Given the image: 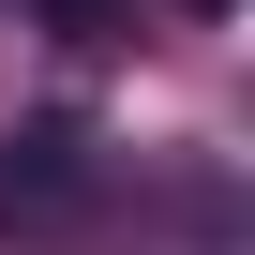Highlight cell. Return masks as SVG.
<instances>
[{"mask_svg": "<svg viewBox=\"0 0 255 255\" xmlns=\"http://www.w3.org/2000/svg\"><path fill=\"white\" fill-rule=\"evenodd\" d=\"M45 15H60V30H105V0H45Z\"/></svg>", "mask_w": 255, "mask_h": 255, "instance_id": "1", "label": "cell"}, {"mask_svg": "<svg viewBox=\"0 0 255 255\" xmlns=\"http://www.w3.org/2000/svg\"><path fill=\"white\" fill-rule=\"evenodd\" d=\"M195 15H225V0H195Z\"/></svg>", "mask_w": 255, "mask_h": 255, "instance_id": "2", "label": "cell"}]
</instances>
